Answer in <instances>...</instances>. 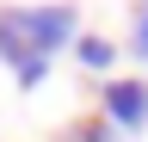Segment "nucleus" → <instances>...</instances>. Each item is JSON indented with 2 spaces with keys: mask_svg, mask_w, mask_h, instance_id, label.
Listing matches in <instances>:
<instances>
[{
  "mask_svg": "<svg viewBox=\"0 0 148 142\" xmlns=\"http://www.w3.org/2000/svg\"><path fill=\"white\" fill-rule=\"evenodd\" d=\"M105 111L117 130H142L148 123V80H111L105 86Z\"/></svg>",
  "mask_w": 148,
  "mask_h": 142,
  "instance_id": "nucleus-2",
  "label": "nucleus"
},
{
  "mask_svg": "<svg viewBox=\"0 0 148 142\" xmlns=\"http://www.w3.org/2000/svg\"><path fill=\"white\" fill-rule=\"evenodd\" d=\"M136 49H142V56H148V0H142V6H136Z\"/></svg>",
  "mask_w": 148,
  "mask_h": 142,
  "instance_id": "nucleus-4",
  "label": "nucleus"
},
{
  "mask_svg": "<svg viewBox=\"0 0 148 142\" xmlns=\"http://www.w3.org/2000/svg\"><path fill=\"white\" fill-rule=\"evenodd\" d=\"M74 49H80V62H86V68H111V43H105V37H80Z\"/></svg>",
  "mask_w": 148,
  "mask_h": 142,
  "instance_id": "nucleus-3",
  "label": "nucleus"
},
{
  "mask_svg": "<svg viewBox=\"0 0 148 142\" xmlns=\"http://www.w3.org/2000/svg\"><path fill=\"white\" fill-rule=\"evenodd\" d=\"M74 37V12L68 6H31V12H0V56L12 62L18 86H37L49 68V49H62Z\"/></svg>",
  "mask_w": 148,
  "mask_h": 142,
  "instance_id": "nucleus-1",
  "label": "nucleus"
},
{
  "mask_svg": "<svg viewBox=\"0 0 148 142\" xmlns=\"http://www.w3.org/2000/svg\"><path fill=\"white\" fill-rule=\"evenodd\" d=\"M74 142H117L111 130H99V123H92V130H74Z\"/></svg>",
  "mask_w": 148,
  "mask_h": 142,
  "instance_id": "nucleus-5",
  "label": "nucleus"
}]
</instances>
